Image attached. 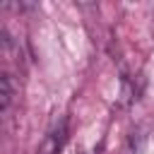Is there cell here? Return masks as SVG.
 Masks as SVG:
<instances>
[{"instance_id": "cell-1", "label": "cell", "mask_w": 154, "mask_h": 154, "mask_svg": "<svg viewBox=\"0 0 154 154\" xmlns=\"http://www.w3.org/2000/svg\"><path fill=\"white\" fill-rule=\"evenodd\" d=\"M63 140H65V120L60 123L58 130H51L48 132V137H46V142H43V147H41L38 154H58L60 147H63Z\"/></svg>"}, {"instance_id": "cell-2", "label": "cell", "mask_w": 154, "mask_h": 154, "mask_svg": "<svg viewBox=\"0 0 154 154\" xmlns=\"http://www.w3.org/2000/svg\"><path fill=\"white\" fill-rule=\"evenodd\" d=\"M10 99H12V89H10V77L7 75H2V79H0V106H2V111L10 106Z\"/></svg>"}]
</instances>
